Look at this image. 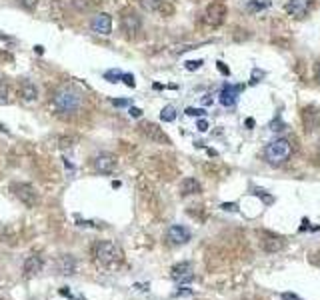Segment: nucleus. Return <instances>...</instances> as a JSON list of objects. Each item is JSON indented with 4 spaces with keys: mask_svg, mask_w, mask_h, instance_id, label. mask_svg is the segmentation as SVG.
I'll return each mask as SVG.
<instances>
[{
    "mask_svg": "<svg viewBox=\"0 0 320 300\" xmlns=\"http://www.w3.org/2000/svg\"><path fill=\"white\" fill-rule=\"evenodd\" d=\"M84 104V94L78 86L74 84H60L50 98V106L54 110V114L62 120H70L82 110Z\"/></svg>",
    "mask_w": 320,
    "mask_h": 300,
    "instance_id": "obj_1",
    "label": "nucleus"
},
{
    "mask_svg": "<svg viewBox=\"0 0 320 300\" xmlns=\"http://www.w3.org/2000/svg\"><path fill=\"white\" fill-rule=\"evenodd\" d=\"M92 256H94V260L100 266L114 268V266H118L120 262H122V250H120L118 244H114L110 240H100V242L94 244Z\"/></svg>",
    "mask_w": 320,
    "mask_h": 300,
    "instance_id": "obj_2",
    "label": "nucleus"
},
{
    "mask_svg": "<svg viewBox=\"0 0 320 300\" xmlns=\"http://www.w3.org/2000/svg\"><path fill=\"white\" fill-rule=\"evenodd\" d=\"M292 156V144L284 138H276L274 142H270L264 150V158L270 166H280L284 164L288 158Z\"/></svg>",
    "mask_w": 320,
    "mask_h": 300,
    "instance_id": "obj_3",
    "label": "nucleus"
},
{
    "mask_svg": "<svg viewBox=\"0 0 320 300\" xmlns=\"http://www.w3.org/2000/svg\"><path fill=\"white\" fill-rule=\"evenodd\" d=\"M10 190L14 192V196L28 208H34L38 204V192L32 184H26V182H14L10 186Z\"/></svg>",
    "mask_w": 320,
    "mask_h": 300,
    "instance_id": "obj_4",
    "label": "nucleus"
},
{
    "mask_svg": "<svg viewBox=\"0 0 320 300\" xmlns=\"http://www.w3.org/2000/svg\"><path fill=\"white\" fill-rule=\"evenodd\" d=\"M116 164H118V160H116V156L110 154V152H100V154H96V156L92 158L94 170L100 172V174H112L114 168H116Z\"/></svg>",
    "mask_w": 320,
    "mask_h": 300,
    "instance_id": "obj_5",
    "label": "nucleus"
},
{
    "mask_svg": "<svg viewBox=\"0 0 320 300\" xmlns=\"http://www.w3.org/2000/svg\"><path fill=\"white\" fill-rule=\"evenodd\" d=\"M170 278L178 284H188L194 280V272H192V264L190 262H178L170 268Z\"/></svg>",
    "mask_w": 320,
    "mask_h": 300,
    "instance_id": "obj_6",
    "label": "nucleus"
},
{
    "mask_svg": "<svg viewBox=\"0 0 320 300\" xmlns=\"http://www.w3.org/2000/svg\"><path fill=\"white\" fill-rule=\"evenodd\" d=\"M120 28H122V32H126L128 36H136L138 32H140V28H142V20H140V16L136 14V12H124L122 14V18H120Z\"/></svg>",
    "mask_w": 320,
    "mask_h": 300,
    "instance_id": "obj_7",
    "label": "nucleus"
},
{
    "mask_svg": "<svg viewBox=\"0 0 320 300\" xmlns=\"http://www.w3.org/2000/svg\"><path fill=\"white\" fill-rule=\"evenodd\" d=\"M224 16H226V6L222 2H212L204 12V22L210 26H218L224 22Z\"/></svg>",
    "mask_w": 320,
    "mask_h": 300,
    "instance_id": "obj_8",
    "label": "nucleus"
},
{
    "mask_svg": "<svg viewBox=\"0 0 320 300\" xmlns=\"http://www.w3.org/2000/svg\"><path fill=\"white\" fill-rule=\"evenodd\" d=\"M90 28L94 34H100V36H108L112 32V16L106 14V12H100L96 14L92 20H90Z\"/></svg>",
    "mask_w": 320,
    "mask_h": 300,
    "instance_id": "obj_9",
    "label": "nucleus"
},
{
    "mask_svg": "<svg viewBox=\"0 0 320 300\" xmlns=\"http://www.w3.org/2000/svg\"><path fill=\"white\" fill-rule=\"evenodd\" d=\"M190 230L186 228V226H180V224H174V226H170L168 228V232H166V238H168V242L170 244H174V246H180V244H186L188 240H190Z\"/></svg>",
    "mask_w": 320,
    "mask_h": 300,
    "instance_id": "obj_10",
    "label": "nucleus"
},
{
    "mask_svg": "<svg viewBox=\"0 0 320 300\" xmlns=\"http://www.w3.org/2000/svg\"><path fill=\"white\" fill-rule=\"evenodd\" d=\"M242 88L244 86H234V84H224L220 88V94H218V102L222 104V106H234L236 104V100H238V94L242 92Z\"/></svg>",
    "mask_w": 320,
    "mask_h": 300,
    "instance_id": "obj_11",
    "label": "nucleus"
},
{
    "mask_svg": "<svg viewBox=\"0 0 320 300\" xmlns=\"http://www.w3.org/2000/svg\"><path fill=\"white\" fill-rule=\"evenodd\" d=\"M140 132L148 138V140H152V142H156V144H170V138L164 134V130L156 126V124H152V122H144L142 126H140Z\"/></svg>",
    "mask_w": 320,
    "mask_h": 300,
    "instance_id": "obj_12",
    "label": "nucleus"
},
{
    "mask_svg": "<svg viewBox=\"0 0 320 300\" xmlns=\"http://www.w3.org/2000/svg\"><path fill=\"white\" fill-rule=\"evenodd\" d=\"M312 10V0H288L286 2V12L294 18H304Z\"/></svg>",
    "mask_w": 320,
    "mask_h": 300,
    "instance_id": "obj_13",
    "label": "nucleus"
},
{
    "mask_svg": "<svg viewBox=\"0 0 320 300\" xmlns=\"http://www.w3.org/2000/svg\"><path fill=\"white\" fill-rule=\"evenodd\" d=\"M56 272L62 276H70L76 272V258L72 254H62L56 258Z\"/></svg>",
    "mask_w": 320,
    "mask_h": 300,
    "instance_id": "obj_14",
    "label": "nucleus"
},
{
    "mask_svg": "<svg viewBox=\"0 0 320 300\" xmlns=\"http://www.w3.org/2000/svg\"><path fill=\"white\" fill-rule=\"evenodd\" d=\"M42 268H44V260L38 254H30V256L24 260V276L26 278L36 276Z\"/></svg>",
    "mask_w": 320,
    "mask_h": 300,
    "instance_id": "obj_15",
    "label": "nucleus"
},
{
    "mask_svg": "<svg viewBox=\"0 0 320 300\" xmlns=\"http://www.w3.org/2000/svg\"><path fill=\"white\" fill-rule=\"evenodd\" d=\"M140 6L148 12H156V14H170L172 6H168L164 0H140Z\"/></svg>",
    "mask_w": 320,
    "mask_h": 300,
    "instance_id": "obj_16",
    "label": "nucleus"
},
{
    "mask_svg": "<svg viewBox=\"0 0 320 300\" xmlns=\"http://www.w3.org/2000/svg\"><path fill=\"white\" fill-rule=\"evenodd\" d=\"M20 96H22L24 102H34V100L38 98V88H36V84L30 82V80H22V82H20Z\"/></svg>",
    "mask_w": 320,
    "mask_h": 300,
    "instance_id": "obj_17",
    "label": "nucleus"
},
{
    "mask_svg": "<svg viewBox=\"0 0 320 300\" xmlns=\"http://www.w3.org/2000/svg\"><path fill=\"white\" fill-rule=\"evenodd\" d=\"M200 190H202V186H200V182L196 180V178H184L182 184H180V192H182V196L198 194Z\"/></svg>",
    "mask_w": 320,
    "mask_h": 300,
    "instance_id": "obj_18",
    "label": "nucleus"
},
{
    "mask_svg": "<svg viewBox=\"0 0 320 300\" xmlns=\"http://www.w3.org/2000/svg\"><path fill=\"white\" fill-rule=\"evenodd\" d=\"M284 238H280V236H268V238H264L262 240V248L266 250V252H278L284 248Z\"/></svg>",
    "mask_w": 320,
    "mask_h": 300,
    "instance_id": "obj_19",
    "label": "nucleus"
},
{
    "mask_svg": "<svg viewBox=\"0 0 320 300\" xmlns=\"http://www.w3.org/2000/svg\"><path fill=\"white\" fill-rule=\"evenodd\" d=\"M160 120H164V122H174L176 120V108L174 106H164L162 108V112H160Z\"/></svg>",
    "mask_w": 320,
    "mask_h": 300,
    "instance_id": "obj_20",
    "label": "nucleus"
},
{
    "mask_svg": "<svg viewBox=\"0 0 320 300\" xmlns=\"http://www.w3.org/2000/svg\"><path fill=\"white\" fill-rule=\"evenodd\" d=\"M268 6H270V0H250L248 2V10H262Z\"/></svg>",
    "mask_w": 320,
    "mask_h": 300,
    "instance_id": "obj_21",
    "label": "nucleus"
},
{
    "mask_svg": "<svg viewBox=\"0 0 320 300\" xmlns=\"http://www.w3.org/2000/svg\"><path fill=\"white\" fill-rule=\"evenodd\" d=\"M122 74H124V72H120V70H108V72L104 74V78H106L108 82H120V80H122Z\"/></svg>",
    "mask_w": 320,
    "mask_h": 300,
    "instance_id": "obj_22",
    "label": "nucleus"
},
{
    "mask_svg": "<svg viewBox=\"0 0 320 300\" xmlns=\"http://www.w3.org/2000/svg\"><path fill=\"white\" fill-rule=\"evenodd\" d=\"M202 64H204V60H186V62H184V68H186V70H198Z\"/></svg>",
    "mask_w": 320,
    "mask_h": 300,
    "instance_id": "obj_23",
    "label": "nucleus"
},
{
    "mask_svg": "<svg viewBox=\"0 0 320 300\" xmlns=\"http://www.w3.org/2000/svg\"><path fill=\"white\" fill-rule=\"evenodd\" d=\"M8 100V84L6 80L0 78V102H6Z\"/></svg>",
    "mask_w": 320,
    "mask_h": 300,
    "instance_id": "obj_24",
    "label": "nucleus"
},
{
    "mask_svg": "<svg viewBox=\"0 0 320 300\" xmlns=\"http://www.w3.org/2000/svg\"><path fill=\"white\" fill-rule=\"evenodd\" d=\"M18 4H20L24 10H34L36 4H38V0H18Z\"/></svg>",
    "mask_w": 320,
    "mask_h": 300,
    "instance_id": "obj_25",
    "label": "nucleus"
},
{
    "mask_svg": "<svg viewBox=\"0 0 320 300\" xmlns=\"http://www.w3.org/2000/svg\"><path fill=\"white\" fill-rule=\"evenodd\" d=\"M186 114L188 116H206V110L204 108H186Z\"/></svg>",
    "mask_w": 320,
    "mask_h": 300,
    "instance_id": "obj_26",
    "label": "nucleus"
},
{
    "mask_svg": "<svg viewBox=\"0 0 320 300\" xmlns=\"http://www.w3.org/2000/svg\"><path fill=\"white\" fill-rule=\"evenodd\" d=\"M270 130H274V132H278V130H284V122H282L280 118H274V120L270 122Z\"/></svg>",
    "mask_w": 320,
    "mask_h": 300,
    "instance_id": "obj_27",
    "label": "nucleus"
},
{
    "mask_svg": "<svg viewBox=\"0 0 320 300\" xmlns=\"http://www.w3.org/2000/svg\"><path fill=\"white\" fill-rule=\"evenodd\" d=\"M122 80H124V84L130 86V88H134V86H136V82H134V76H132V74H126V72H124V74H122Z\"/></svg>",
    "mask_w": 320,
    "mask_h": 300,
    "instance_id": "obj_28",
    "label": "nucleus"
},
{
    "mask_svg": "<svg viewBox=\"0 0 320 300\" xmlns=\"http://www.w3.org/2000/svg\"><path fill=\"white\" fill-rule=\"evenodd\" d=\"M128 114H130L132 118H140V116H142V110H140V108H136V106H130Z\"/></svg>",
    "mask_w": 320,
    "mask_h": 300,
    "instance_id": "obj_29",
    "label": "nucleus"
},
{
    "mask_svg": "<svg viewBox=\"0 0 320 300\" xmlns=\"http://www.w3.org/2000/svg\"><path fill=\"white\" fill-rule=\"evenodd\" d=\"M112 104H114V106H118V108H122V106H128V104H130V100H126V98H118V100H116V98H114V100H112Z\"/></svg>",
    "mask_w": 320,
    "mask_h": 300,
    "instance_id": "obj_30",
    "label": "nucleus"
},
{
    "mask_svg": "<svg viewBox=\"0 0 320 300\" xmlns=\"http://www.w3.org/2000/svg\"><path fill=\"white\" fill-rule=\"evenodd\" d=\"M196 128H198L200 132H206V130H208V120H204V118H200L198 122H196Z\"/></svg>",
    "mask_w": 320,
    "mask_h": 300,
    "instance_id": "obj_31",
    "label": "nucleus"
},
{
    "mask_svg": "<svg viewBox=\"0 0 320 300\" xmlns=\"http://www.w3.org/2000/svg\"><path fill=\"white\" fill-rule=\"evenodd\" d=\"M216 68H218V70H220V72H222L224 76H228V74H230V70H228V68L224 66V62H216Z\"/></svg>",
    "mask_w": 320,
    "mask_h": 300,
    "instance_id": "obj_32",
    "label": "nucleus"
},
{
    "mask_svg": "<svg viewBox=\"0 0 320 300\" xmlns=\"http://www.w3.org/2000/svg\"><path fill=\"white\" fill-rule=\"evenodd\" d=\"M282 296V300H302V298H298L296 294H290V292H284V294H280Z\"/></svg>",
    "mask_w": 320,
    "mask_h": 300,
    "instance_id": "obj_33",
    "label": "nucleus"
},
{
    "mask_svg": "<svg viewBox=\"0 0 320 300\" xmlns=\"http://www.w3.org/2000/svg\"><path fill=\"white\" fill-rule=\"evenodd\" d=\"M260 76H264V72H262V70H254V78H252V84H256Z\"/></svg>",
    "mask_w": 320,
    "mask_h": 300,
    "instance_id": "obj_34",
    "label": "nucleus"
},
{
    "mask_svg": "<svg viewBox=\"0 0 320 300\" xmlns=\"http://www.w3.org/2000/svg\"><path fill=\"white\" fill-rule=\"evenodd\" d=\"M244 124H246V128H254V124H256V122H254V118H246V120H244Z\"/></svg>",
    "mask_w": 320,
    "mask_h": 300,
    "instance_id": "obj_35",
    "label": "nucleus"
},
{
    "mask_svg": "<svg viewBox=\"0 0 320 300\" xmlns=\"http://www.w3.org/2000/svg\"><path fill=\"white\" fill-rule=\"evenodd\" d=\"M222 208H224V210H238V206H236V204H228V202H226V204H222Z\"/></svg>",
    "mask_w": 320,
    "mask_h": 300,
    "instance_id": "obj_36",
    "label": "nucleus"
},
{
    "mask_svg": "<svg viewBox=\"0 0 320 300\" xmlns=\"http://www.w3.org/2000/svg\"><path fill=\"white\" fill-rule=\"evenodd\" d=\"M316 160L320 162V146H318V152H316Z\"/></svg>",
    "mask_w": 320,
    "mask_h": 300,
    "instance_id": "obj_37",
    "label": "nucleus"
},
{
    "mask_svg": "<svg viewBox=\"0 0 320 300\" xmlns=\"http://www.w3.org/2000/svg\"><path fill=\"white\" fill-rule=\"evenodd\" d=\"M318 82H320V66H318Z\"/></svg>",
    "mask_w": 320,
    "mask_h": 300,
    "instance_id": "obj_38",
    "label": "nucleus"
},
{
    "mask_svg": "<svg viewBox=\"0 0 320 300\" xmlns=\"http://www.w3.org/2000/svg\"><path fill=\"white\" fill-rule=\"evenodd\" d=\"M0 300H2V298H0Z\"/></svg>",
    "mask_w": 320,
    "mask_h": 300,
    "instance_id": "obj_39",
    "label": "nucleus"
}]
</instances>
